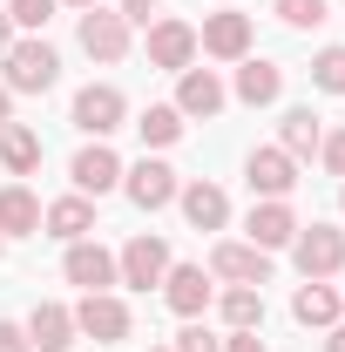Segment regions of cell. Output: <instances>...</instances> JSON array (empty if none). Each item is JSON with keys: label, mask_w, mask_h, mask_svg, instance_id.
Listing matches in <instances>:
<instances>
[{"label": "cell", "mask_w": 345, "mask_h": 352, "mask_svg": "<svg viewBox=\"0 0 345 352\" xmlns=\"http://www.w3.org/2000/svg\"><path fill=\"white\" fill-rule=\"evenodd\" d=\"M318 149H325V170H332V176H345V129H339V135H325Z\"/></svg>", "instance_id": "cell-32"}, {"label": "cell", "mask_w": 345, "mask_h": 352, "mask_svg": "<svg viewBox=\"0 0 345 352\" xmlns=\"http://www.w3.org/2000/svg\"><path fill=\"white\" fill-rule=\"evenodd\" d=\"M244 183H251V197H291V183H298V163H291L285 149H251V163H244Z\"/></svg>", "instance_id": "cell-14"}, {"label": "cell", "mask_w": 345, "mask_h": 352, "mask_svg": "<svg viewBox=\"0 0 345 352\" xmlns=\"http://www.w3.org/2000/svg\"><path fill=\"white\" fill-rule=\"evenodd\" d=\"M339 204H345V190H339Z\"/></svg>", "instance_id": "cell-41"}, {"label": "cell", "mask_w": 345, "mask_h": 352, "mask_svg": "<svg viewBox=\"0 0 345 352\" xmlns=\"http://www.w3.org/2000/svg\"><path fill=\"white\" fill-rule=\"evenodd\" d=\"M82 54H88V61H122V54H129V21L88 7V14H82Z\"/></svg>", "instance_id": "cell-9"}, {"label": "cell", "mask_w": 345, "mask_h": 352, "mask_svg": "<svg viewBox=\"0 0 345 352\" xmlns=\"http://www.w3.org/2000/svg\"><path fill=\"white\" fill-rule=\"evenodd\" d=\"M68 7H82V14H88V7H95V0H68Z\"/></svg>", "instance_id": "cell-38"}, {"label": "cell", "mask_w": 345, "mask_h": 352, "mask_svg": "<svg viewBox=\"0 0 345 352\" xmlns=\"http://www.w3.org/2000/svg\"><path fill=\"white\" fill-rule=\"evenodd\" d=\"M61 271H68V285H82V292H109V285H122V278H115V258H109V251H102V244H68V264H61Z\"/></svg>", "instance_id": "cell-15"}, {"label": "cell", "mask_w": 345, "mask_h": 352, "mask_svg": "<svg viewBox=\"0 0 345 352\" xmlns=\"http://www.w3.org/2000/svg\"><path fill=\"white\" fill-rule=\"evenodd\" d=\"M311 82L325 88V95H345V47H318V61H311Z\"/></svg>", "instance_id": "cell-27"}, {"label": "cell", "mask_w": 345, "mask_h": 352, "mask_svg": "<svg viewBox=\"0 0 345 352\" xmlns=\"http://www.w3.org/2000/svg\"><path fill=\"white\" fill-rule=\"evenodd\" d=\"M176 204H183V217L197 223V230H223V223H230V197H223L216 183H203V176H197V183H183V190H176Z\"/></svg>", "instance_id": "cell-17"}, {"label": "cell", "mask_w": 345, "mask_h": 352, "mask_svg": "<svg viewBox=\"0 0 345 352\" xmlns=\"http://www.w3.org/2000/svg\"><path fill=\"white\" fill-rule=\"evenodd\" d=\"M135 129H142L149 149H170L176 135H183V116H176L170 102H156V109H142V116H135Z\"/></svg>", "instance_id": "cell-26"}, {"label": "cell", "mask_w": 345, "mask_h": 352, "mask_svg": "<svg viewBox=\"0 0 345 352\" xmlns=\"http://www.w3.org/2000/svg\"><path fill=\"white\" fill-rule=\"evenodd\" d=\"M14 47V21H7V7H0V54Z\"/></svg>", "instance_id": "cell-35"}, {"label": "cell", "mask_w": 345, "mask_h": 352, "mask_svg": "<svg viewBox=\"0 0 345 352\" xmlns=\"http://www.w3.org/2000/svg\"><path fill=\"white\" fill-rule=\"evenodd\" d=\"M197 47L216 54V61H244V54H251V14H230V7L210 14V21H203V34H197Z\"/></svg>", "instance_id": "cell-11"}, {"label": "cell", "mask_w": 345, "mask_h": 352, "mask_svg": "<svg viewBox=\"0 0 345 352\" xmlns=\"http://www.w3.org/2000/svg\"><path fill=\"white\" fill-rule=\"evenodd\" d=\"M0 251H7V237H0Z\"/></svg>", "instance_id": "cell-40"}, {"label": "cell", "mask_w": 345, "mask_h": 352, "mask_svg": "<svg viewBox=\"0 0 345 352\" xmlns=\"http://www.w3.org/2000/svg\"><path fill=\"white\" fill-rule=\"evenodd\" d=\"M285 95V68L278 61H237V102H251V109H264V102H278Z\"/></svg>", "instance_id": "cell-20"}, {"label": "cell", "mask_w": 345, "mask_h": 352, "mask_svg": "<svg viewBox=\"0 0 345 352\" xmlns=\"http://www.w3.org/2000/svg\"><path fill=\"white\" fill-rule=\"evenodd\" d=\"M291 251H298L304 278H332V271H345V230H332V223H311V230H304L298 223Z\"/></svg>", "instance_id": "cell-5"}, {"label": "cell", "mask_w": 345, "mask_h": 352, "mask_svg": "<svg viewBox=\"0 0 345 352\" xmlns=\"http://www.w3.org/2000/svg\"><path fill=\"white\" fill-rule=\"evenodd\" d=\"M68 176H75V197H109V190H122V156L109 142H88L68 163Z\"/></svg>", "instance_id": "cell-6"}, {"label": "cell", "mask_w": 345, "mask_h": 352, "mask_svg": "<svg viewBox=\"0 0 345 352\" xmlns=\"http://www.w3.org/2000/svg\"><path fill=\"white\" fill-rule=\"evenodd\" d=\"M318 142H325V129H318V116H311V109H291V116H285V142H278V149H285V156L298 163V156H311Z\"/></svg>", "instance_id": "cell-25"}, {"label": "cell", "mask_w": 345, "mask_h": 352, "mask_svg": "<svg viewBox=\"0 0 345 352\" xmlns=\"http://www.w3.org/2000/svg\"><path fill=\"white\" fill-rule=\"evenodd\" d=\"M41 230V204L27 183H7L0 190V237H34Z\"/></svg>", "instance_id": "cell-21"}, {"label": "cell", "mask_w": 345, "mask_h": 352, "mask_svg": "<svg viewBox=\"0 0 345 352\" xmlns=\"http://www.w3.org/2000/svg\"><path fill=\"white\" fill-rule=\"evenodd\" d=\"M0 61H7V95H41V88H54V75H61V54L47 41H14Z\"/></svg>", "instance_id": "cell-1"}, {"label": "cell", "mask_w": 345, "mask_h": 352, "mask_svg": "<svg viewBox=\"0 0 345 352\" xmlns=\"http://www.w3.org/2000/svg\"><path fill=\"white\" fill-rule=\"evenodd\" d=\"M27 346L34 352H68L75 346V311L68 305H34L27 311Z\"/></svg>", "instance_id": "cell-18"}, {"label": "cell", "mask_w": 345, "mask_h": 352, "mask_svg": "<svg viewBox=\"0 0 345 352\" xmlns=\"http://www.w3.org/2000/svg\"><path fill=\"white\" fill-rule=\"evenodd\" d=\"M7 122H14V95L0 88V129H7Z\"/></svg>", "instance_id": "cell-36"}, {"label": "cell", "mask_w": 345, "mask_h": 352, "mask_svg": "<svg viewBox=\"0 0 345 352\" xmlns=\"http://www.w3.org/2000/svg\"><path fill=\"white\" fill-rule=\"evenodd\" d=\"M271 14H278L285 28H318V21H325V0H271Z\"/></svg>", "instance_id": "cell-28"}, {"label": "cell", "mask_w": 345, "mask_h": 352, "mask_svg": "<svg viewBox=\"0 0 345 352\" xmlns=\"http://www.w3.org/2000/svg\"><path fill=\"white\" fill-rule=\"evenodd\" d=\"M210 278H223V285H258L271 278V251H258V244H216L210 251Z\"/></svg>", "instance_id": "cell-8"}, {"label": "cell", "mask_w": 345, "mask_h": 352, "mask_svg": "<svg viewBox=\"0 0 345 352\" xmlns=\"http://www.w3.org/2000/svg\"><path fill=\"white\" fill-rule=\"evenodd\" d=\"M223 102H230V88L216 82L210 68H197V61H190V68L176 75V116H203V122H210Z\"/></svg>", "instance_id": "cell-10"}, {"label": "cell", "mask_w": 345, "mask_h": 352, "mask_svg": "<svg viewBox=\"0 0 345 352\" xmlns=\"http://www.w3.org/2000/svg\"><path fill=\"white\" fill-rule=\"evenodd\" d=\"M163 298H170L176 318H197V311L210 305V278H203V264H170V278H163Z\"/></svg>", "instance_id": "cell-16"}, {"label": "cell", "mask_w": 345, "mask_h": 352, "mask_svg": "<svg viewBox=\"0 0 345 352\" xmlns=\"http://www.w3.org/2000/svg\"><path fill=\"white\" fill-rule=\"evenodd\" d=\"M223 325H230V332H258L264 325V292L258 285H230V292H223Z\"/></svg>", "instance_id": "cell-23"}, {"label": "cell", "mask_w": 345, "mask_h": 352, "mask_svg": "<svg viewBox=\"0 0 345 352\" xmlns=\"http://www.w3.org/2000/svg\"><path fill=\"white\" fill-rule=\"evenodd\" d=\"M7 21L27 28V34H41L47 21H54V0H7Z\"/></svg>", "instance_id": "cell-29"}, {"label": "cell", "mask_w": 345, "mask_h": 352, "mask_svg": "<svg viewBox=\"0 0 345 352\" xmlns=\"http://www.w3.org/2000/svg\"><path fill=\"white\" fill-rule=\"evenodd\" d=\"M122 116H129V102H122V88H115V82H88L82 95H75V129L95 135V142L122 129Z\"/></svg>", "instance_id": "cell-2"}, {"label": "cell", "mask_w": 345, "mask_h": 352, "mask_svg": "<svg viewBox=\"0 0 345 352\" xmlns=\"http://www.w3.org/2000/svg\"><path fill=\"white\" fill-rule=\"evenodd\" d=\"M115 278H122V285H135V292L163 285V278H170V244H163V237H149V230H142V237H129V244H122V258H115Z\"/></svg>", "instance_id": "cell-4"}, {"label": "cell", "mask_w": 345, "mask_h": 352, "mask_svg": "<svg viewBox=\"0 0 345 352\" xmlns=\"http://www.w3.org/2000/svg\"><path fill=\"white\" fill-rule=\"evenodd\" d=\"M122 190H129V204L135 210H163V204H176V170L170 163H156V156H142L135 170H122Z\"/></svg>", "instance_id": "cell-7"}, {"label": "cell", "mask_w": 345, "mask_h": 352, "mask_svg": "<svg viewBox=\"0 0 345 352\" xmlns=\"http://www.w3.org/2000/svg\"><path fill=\"white\" fill-rule=\"evenodd\" d=\"M149 352H170V346H149Z\"/></svg>", "instance_id": "cell-39"}, {"label": "cell", "mask_w": 345, "mask_h": 352, "mask_svg": "<svg viewBox=\"0 0 345 352\" xmlns=\"http://www.w3.org/2000/svg\"><path fill=\"white\" fill-rule=\"evenodd\" d=\"M190 61H197V28H190V21H156V28H149V68L183 75Z\"/></svg>", "instance_id": "cell-13"}, {"label": "cell", "mask_w": 345, "mask_h": 352, "mask_svg": "<svg viewBox=\"0 0 345 352\" xmlns=\"http://www.w3.org/2000/svg\"><path fill=\"white\" fill-rule=\"evenodd\" d=\"M75 332H88L95 346H115V339H129V305H122L115 292H82V305H75Z\"/></svg>", "instance_id": "cell-3"}, {"label": "cell", "mask_w": 345, "mask_h": 352, "mask_svg": "<svg viewBox=\"0 0 345 352\" xmlns=\"http://www.w3.org/2000/svg\"><path fill=\"white\" fill-rule=\"evenodd\" d=\"M0 163H7L14 176H27L34 163H41V135L21 129V122H7V129H0Z\"/></svg>", "instance_id": "cell-24"}, {"label": "cell", "mask_w": 345, "mask_h": 352, "mask_svg": "<svg viewBox=\"0 0 345 352\" xmlns=\"http://www.w3.org/2000/svg\"><path fill=\"white\" fill-rule=\"evenodd\" d=\"M223 352H264V339H258V332H230V339H223Z\"/></svg>", "instance_id": "cell-33"}, {"label": "cell", "mask_w": 345, "mask_h": 352, "mask_svg": "<svg viewBox=\"0 0 345 352\" xmlns=\"http://www.w3.org/2000/svg\"><path fill=\"white\" fill-rule=\"evenodd\" d=\"M339 305L345 298L325 285V278H304L298 298H291V318H298V325H339Z\"/></svg>", "instance_id": "cell-22"}, {"label": "cell", "mask_w": 345, "mask_h": 352, "mask_svg": "<svg viewBox=\"0 0 345 352\" xmlns=\"http://www.w3.org/2000/svg\"><path fill=\"white\" fill-rule=\"evenodd\" d=\"M0 352H34V346H27V325H14V318H0Z\"/></svg>", "instance_id": "cell-31"}, {"label": "cell", "mask_w": 345, "mask_h": 352, "mask_svg": "<svg viewBox=\"0 0 345 352\" xmlns=\"http://www.w3.org/2000/svg\"><path fill=\"white\" fill-rule=\"evenodd\" d=\"M325 352H345V325H332V339H325Z\"/></svg>", "instance_id": "cell-37"}, {"label": "cell", "mask_w": 345, "mask_h": 352, "mask_svg": "<svg viewBox=\"0 0 345 352\" xmlns=\"http://www.w3.org/2000/svg\"><path fill=\"white\" fill-rule=\"evenodd\" d=\"M149 7H163V0H122L115 14H122V21H149Z\"/></svg>", "instance_id": "cell-34"}, {"label": "cell", "mask_w": 345, "mask_h": 352, "mask_svg": "<svg viewBox=\"0 0 345 352\" xmlns=\"http://www.w3.org/2000/svg\"><path fill=\"white\" fill-rule=\"evenodd\" d=\"M170 352H223V339H210V332H203V325L190 318V325L176 332V346H170Z\"/></svg>", "instance_id": "cell-30"}, {"label": "cell", "mask_w": 345, "mask_h": 352, "mask_svg": "<svg viewBox=\"0 0 345 352\" xmlns=\"http://www.w3.org/2000/svg\"><path fill=\"white\" fill-rule=\"evenodd\" d=\"M244 230H251L244 244H258V251H285V244L298 237V217H291L285 197H264V204H251V223H244Z\"/></svg>", "instance_id": "cell-12"}, {"label": "cell", "mask_w": 345, "mask_h": 352, "mask_svg": "<svg viewBox=\"0 0 345 352\" xmlns=\"http://www.w3.org/2000/svg\"><path fill=\"white\" fill-rule=\"evenodd\" d=\"M41 230L61 237V244H82L88 230H95V204H88V197H61V204L41 210Z\"/></svg>", "instance_id": "cell-19"}]
</instances>
